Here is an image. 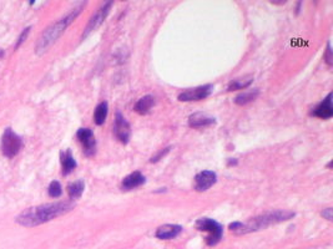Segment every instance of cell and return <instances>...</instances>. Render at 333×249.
<instances>
[{
    "label": "cell",
    "instance_id": "cell-1",
    "mask_svg": "<svg viewBox=\"0 0 333 249\" xmlns=\"http://www.w3.org/2000/svg\"><path fill=\"white\" fill-rule=\"evenodd\" d=\"M74 207H75L74 202L64 201V202L49 203V205L39 206V207L29 208L16 217V222L25 227L39 226V224L45 223V222L51 221L59 215L65 214Z\"/></svg>",
    "mask_w": 333,
    "mask_h": 249
},
{
    "label": "cell",
    "instance_id": "cell-2",
    "mask_svg": "<svg viewBox=\"0 0 333 249\" xmlns=\"http://www.w3.org/2000/svg\"><path fill=\"white\" fill-rule=\"evenodd\" d=\"M296 213L289 212V210H274L265 214H260L258 217L252 218L248 222L241 223V222H235L230 224V231L234 232L235 234H246L250 232L258 231V229L266 228L272 224L280 223V222L288 221L292 217H294Z\"/></svg>",
    "mask_w": 333,
    "mask_h": 249
},
{
    "label": "cell",
    "instance_id": "cell-3",
    "mask_svg": "<svg viewBox=\"0 0 333 249\" xmlns=\"http://www.w3.org/2000/svg\"><path fill=\"white\" fill-rule=\"evenodd\" d=\"M81 9H83V6L75 9V10H73L71 13H69L68 15L64 16L61 20H59L57 23L49 26V28L43 33V35L39 38V40H38L37 46H35V52H37L38 55L44 54V52L47 51V50L49 49L57 39H59L60 35L63 34L64 30L70 25L71 21L80 14Z\"/></svg>",
    "mask_w": 333,
    "mask_h": 249
},
{
    "label": "cell",
    "instance_id": "cell-4",
    "mask_svg": "<svg viewBox=\"0 0 333 249\" xmlns=\"http://www.w3.org/2000/svg\"><path fill=\"white\" fill-rule=\"evenodd\" d=\"M196 227L198 231L206 233V243L208 246H216L221 241L224 228L219 222L211 218H200L196 221Z\"/></svg>",
    "mask_w": 333,
    "mask_h": 249
},
{
    "label": "cell",
    "instance_id": "cell-5",
    "mask_svg": "<svg viewBox=\"0 0 333 249\" xmlns=\"http://www.w3.org/2000/svg\"><path fill=\"white\" fill-rule=\"evenodd\" d=\"M23 147V140L13 130L6 128L1 138V152L5 157H14Z\"/></svg>",
    "mask_w": 333,
    "mask_h": 249
},
{
    "label": "cell",
    "instance_id": "cell-6",
    "mask_svg": "<svg viewBox=\"0 0 333 249\" xmlns=\"http://www.w3.org/2000/svg\"><path fill=\"white\" fill-rule=\"evenodd\" d=\"M212 90H214V85H211V83L198 86V87L195 88H190V90H186L180 93L179 101H200V100H203L210 96L211 93H212Z\"/></svg>",
    "mask_w": 333,
    "mask_h": 249
},
{
    "label": "cell",
    "instance_id": "cell-7",
    "mask_svg": "<svg viewBox=\"0 0 333 249\" xmlns=\"http://www.w3.org/2000/svg\"><path fill=\"white\" fill-rule=\"evenodd\" d=\"M114 133L116 136L117 140L121 143L126 145L130 141L131 136V127L129 124L128 120L121 115V112H116V117H115V124H114Z\"/></svg>",
    "mask_w": 333,
    "mask_h": 249
},
{
    "label": "cell",
    "instance_id": "cell-8",
    "mask_svg": "<svg viewBox=\"0 0 333 249\" xmlns=\"http://www.w3.org/2000/svg\"><path fill=\"white\" fill-rule=\"evenodd\" d=\"M112 4H114L112 1H107V3L102 4L101 8H100L99 10L94 14V15H93V18L90 19V21H89L88 25H86V29H85V31H84L83 38H86L89 34H90V33H92V31H94L95 29L99 28V26L101 25L102 21H104L105 19L107 18V15H109V11H110V9H111Z\"/></svg>",
    "mask_w": 333,
    "mask_h": 249
},
{
    "label": "cell",
    "instance_id": "cell-9",
    "mask_svg": "<svg viewBox=\"0 0 333 249\" xmlns=\"http://www.w3.org/2000/svg\"><path fill=\"white\" fill-rule=\"evenodd\" d=\"M78 140L80 141L83 150L86 156H94L96 152V140L90 128H80L76 132Z\"/></svg>",
    "mask_w": 333,
    "mask_h": 249
},
{
    "label": "cell",
    "instance_id": "cell-10",
    "mask_svg": "<svg viewBox=\"0 0 333 249\" xmlns=\"http://www.w3.org/2000/svg\"><path fill=\"white\" fill-rule=\"evenodd\" d=\"M217 182V174L212 171H202L195 177V190L198 192L207 191Z\"/></svg>",
    "mask_w": 333,
    "mask_h": 249
},
{
    "label": "cell",
    "instance_id": "cell-11",
    "mask_svg": "<svg viewBox=\"0 0 333 249\" xmlns=\"http://www.w3.org/2000/svg\"><path fill=\"white\" fill-rule=\"evenodd\" d=\"M311 116L320 117V119L322 120H328L333 116L332 93H328L327 97L311 111Z\"/></svg>",
    "mask_w": 333,
    "mask_h": 249
},
{
    "label": "cell",
    "instance_id": "cell-12",
    "mask_svg": "<svg viewBox=\"0 0 333 249\" xmlns=\"http://www.w3.org/2000/svg\"><path fill=\"white\" fill-rule=\"evenodd\" d=\"M145 182H146L145 176H143L140 171H135L123 179V182H121V190L131 191L134 190V188H138V187L143 186Z\"/></svg>",
    "mask_w": 333,
    "mask_h": 249
},
{
    "label": "cell",
    "instance_id": "cell-13",
    "mask_svg": "<svg viewBox=\"0 0 333 249\" xmlns=\"http://www.w3.org/2000/svg\"><path fill=\"white\" fill-rule=\"evenodd\" d=\"M183 232V227L180 224H164L156 231V237L159 239H172Z\"/></svg>",
    "mask_w": 333,
    "mask_h": 249
},
{
    "label": "cell",
    "instance_id": "cell-14",
    "mask_svg": "<svg viewBox=\"0 0 333 249\" xmlns=\"http://www.w3.org/2000/svg\"><path fill=\"white\" fill-rule=\"evenodd\" d=\"M216 122L215 117L208 116L206 114H201V112H195L189 117V124L191 127H206L210 124H214Z\"/></svg>",
    "mask_w": 333,
    "mask_h": 249
},
{
    "label": "cell",
    "instance_id": "cell-15",
    "mask_svg": "<svg viewBox=\"0 0 333 249\" xmlns=\"http://www.w3.org/2000/svg\"><path fill=\"white\" fill-rule=\"evenodd\" d=\"M155 97L154 95H151V93H148V95H146V96L141 97L140 100H139L138 102L135 104V107H134V110H135L138 114L140 115H146L148 111H150L152 107H154L155 105Z\"/></svg>",
    "mask_w": 333,
    "mask_h": 249
},
{
    "label": "cell",
    "instance_id": "cell-16",
    "mask_svg": "<svg viewBox=\"0 0 333 249\" xmlns=\"http://www.w3.org/2000/svg\"><path fill=\"white\" fill-rule=\"evenodd\" d=\"M60 161H61V167H63V173L65 176L76 168V161L74 160L70 150L63 151L60 153Z\"/></svg>",
    "mask_w": 333,
    "mask_h": 249
},
{
    "label": "cell",
    "instance_id": "cell-17",
    "mask_svg": "<svg viewBox=\"0 0 333 249\" xmlns=\"http://www.w3.org/2000/svg\"><path fill=\"white\" fill-rule=\"evenodd\" d=\"M107 112H109V106H107L106 101H104V102H101V104L97 105V107L95 109V112H94V121L97 126L104 124V122L106 121Z\"/></svg>",
    "mask_w": 333,
    "mask_h": 249
},
{
    "label": "cell",
    "instance_id": "cell-18",
    "mask_svg": "<svg viewBox=\"0 0 333 249\" xmlns=\"http://www.w3.org/2000/svg\"><path fill=\"white\" fill-rule=\"evenodd\" d=\"M258 93H260V91H258V90L250 91V92L239 93V95H237V96L235 97V104H237V105H247V104H250V102L255 101V100L257 99Z\"/></svg>",
    "mask_w": 333,
    "mask_h": 249
},
{
    "label": "cell",
    "instance_id": "cell-19",
    "mask_svg": "<svg viewBox=\"0 0 333 249\" xmlns=\"http://www.w3.org/2000/svg\"><path fill=\"white\" fill-rule=\"evenodd\" d=\"M84 190H85V183L84 181L79 179V181L73 182L68 186V193L70 196V198L75 200V198H79L81 195H83Z\"/></svg>",
    "mask_w": 333,
    "mask_h": 249
},
{
    "label": "cell",
    "instance_id": "cell-20",
    "mask_svg": "<svg viewBox=\"0 0 333 249\" xmlns=\"http://www.w3.org/2000/svg\"><path fill=\"white\" fill-rule=\"evenodd\" d=\"M252 81L253 80H248V81H246V83H241V81H231V83H229L227 90L236 91V90H241V88H246V87H248V85L252 83Z\"/></svg>",
    "mask_w": 333,
    "mask_h": 249
},
{
    "label": "cell",
    "instance_id": "cell-21",
    "mask_svg": "<svg viewBox=\"0 0 333 249\" xmlns=\"http://www.w3.org/2000/svg\"><path fill=\"white\" fill-rule=\"evenodd\" d=\"M60 195H61V186L57 181H52L49 186V196L56 198L60 197Z\"/></svg>",
    "mask_w": 333,
    "mask_h": 249
},
{
    "label": "cell",
    "instance_id": "cell-22",
    "mask_svg": "<svg viewBox=\"0 0 333 249\" xmlns=\"http://www.w3.org/2000/svg\"><path fill=\"white\" fill-rule=\"evenodd\" d=\"M170 150H171V146H167L166 148H164V150H161L160 152H157L156 155H154V157H151L150 159L151 164H156V162H159L162 157H165V156L170 152Z\"/></svg>",
    "mask_w": 333,
    "mask_h": 249
},
{
    "label": "cell",
    "instance_id": "cell-23",
    "mask_svg": "<svg viewBox=\"0 0 333 249\" xmlns=\"http://www.w3.org/2000/svg\"><path fill=\"white\" fill-rule=\"evenodd\" d=\"M30 29L32 28H26L25 30L23 31V33H21V35H20V38H19L18 39V42H16V45H15V49H18L19 46H20L21 44H23L24 42V40L26 39V38H28V34H29V31H30Z\"/></svg>",
    "mask_w": 333,
    "mask_h": 249
},
{
    "label": "cell",
    "instance_id": "cell-24",
    "mask_svg": "<svg viewBox=\"0 0 333 249\" xmlns=\"http://www.w3.org/2000/svg\"><path fill=\"white\" fill-rule=\"evenodd\" d=\"M325 60H326V62H327L328 65H332V49H331V44H330V42H328L327 49H326Z\"/></svg>",
    "mask_w": 333,
    "mask_h": 249
},
{
    "label": "cell",
    "instance_id": "cell-25",
    "mask_svg": "<svg viewBox=\"0 0 333 249\" xmlns=\"http://www.w3.org/2000/svg\"><path fill=\"white\" fill-rule=\"evenodd\" d=\"M332 213H333V209H332V208H327V209L323 210V212L321 213V214H322V217L327 218L328 221H332V218H333Z\"/></svg>",
    "mask_w": 333,
    "mask_h": 249
},
{
    "label": "cell",
    "instance_id": "cell-26",
    "mask_svg": "<svg viewBox=\"0 0 333 249\" xmlns=\"http://www.w3.org/2000/svg\"><path fill=\"white\" fill-rule=\"evenodd\" d=\"M272 3H274V4H285L286 1H272Z\"/></svg>",
    "mask_w": 333,
    "mask_h": 249
},
{
    "label": "cell",
    "instance_id": "cell-27",
    "mask_svg": "<svg viewBox=\"0 0 333 249\" xmlns=\"http://www.w3.org/2000/svg\"><path fill=\"white\" fill-rule=\"evenodd\" d=\"M1 54H3V51H0V56H1Z\"/></svg>",
    "mask_w": 333,
    "mask_h": 249
}]
</instances>
